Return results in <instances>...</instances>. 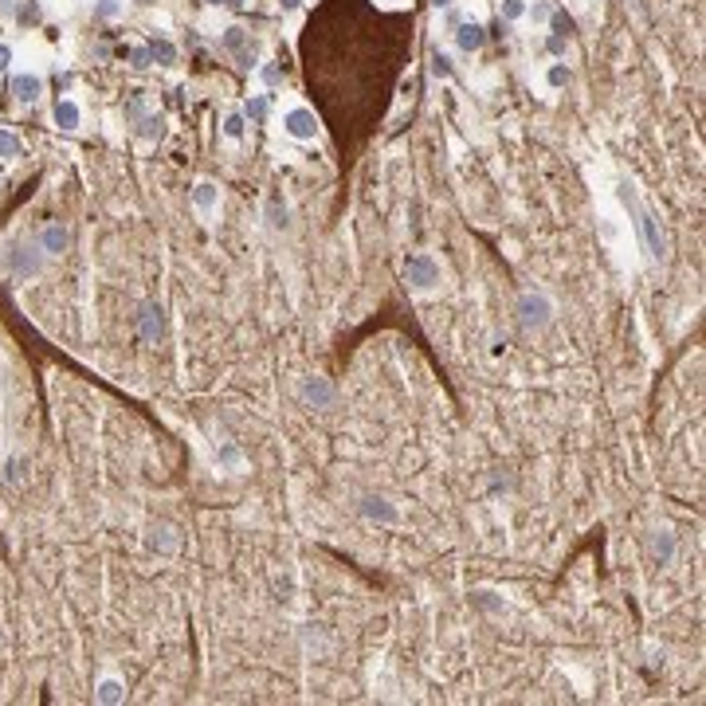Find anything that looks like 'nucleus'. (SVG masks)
<instances>
[{"label": "nucleus", "mask_w": 706, "mask_h": 706, "mask_svg": "<svg viewBox=\"0 0 706 706\" xmlns=\"http://www.w3.org/2000/svg\"><path fill=\"white\" fill-rule=\"evenodd\" d=\"M553 298L545 295V290H526V295L518 298V314H522V326L526 330H542V326L553 322Z\"/></svg>", "instance_id": "1"}, {"label": "nucleus", "mask_w": 706, "mask_h": 706, "mask_svg": "<svg viewBox=\"0 0 706 706\" xmlns=\"http://www.w3.org/2000/svg\"><path fill=\"white\" fill-rule=\"evenodd\" d=\"M318 130H322V126H318V114L310 110V106L295 103V106H287V110H283V134L295 137V142H314Z\"/></svg>", "instance_id": "2"}, {"label": "nucleus", "mask_w": 706, "mask_h": 706, "mask_svg": "<svg viewBox=\"0 0 706 706\" xmlns=\"http://www.w3.org/2000/svg\"><path fill=\"white\" fill-rule=\"evenodd\" d=\"M193 208L200 216H216L220 212V188H216L212 181H196L193 185Z\"/></svg>", "instance_id": "3"}, {"label": "nucleus", "mask_w": 706, "mask_h": 706, "mask_svg": "<svg viewBox=\"0 0 706 706\" xmlns=\"http://www.w3.org/2000/svg\"><path fill=\"white\" fill-rule=\"evenodd\" d=\"M94 702H103V706L126 702V679H118V675H103V679L94 683Z\"/></svg>", "instance_id": "4"}, {"label": "nucleus", "mask_w": 706, "mask_h": 706, "mask_svg": "<svg viewBox=\"0 0 706 706\" xmlns=\"http://www.w3.org/2000/svg\"><path fill=\"white\" fill-rule=\"evenodd\" d=\"M361 514H365V518H373V522H397L400 518V511L392 506L389 499H365V502H361Z\"/></svg>", "instance_id": "5"}, {"label": "nucleus", "mask_w": 706, "mask_h": 706, "mask_svg": "<svg viewBox=\"0 0 706 706\" xmlns=\"http://www.w3.org/2000/svg\"><path fill=\"white\" fill-rule=\"evenodd\" d=\"M302 397L310 400V404H318V409H330V400H334V389L322 381V377H310V381H302Z\"/></svg>", "instance_id": "6"}, {"label": "nucleus", "mask_w": 706, "mask_h": 706, "mask_svg": "<svg viewBox=\"0 0 706 706\" xmlns=\"http://www.w3.org/2000/svg\"><path fill=\"white\" fill-rule=\"evenodd\" d=\"M79 122H83L79 106L71 103V98H59V103H55V126L59 130H79Z\"/></svg>", "instance_id": "7"}, {"label": "nucleus", "mask_w": 706, "mask_h": 706, "mask_svg": "<svg viewBox=\"0 0 706 706\" xmlns=\"http://www.w3.org/2000/svg\"><path fill=\"white\" fill-rule=\"evenodd\" d=\"M12 91H16L24 103H32V98H40L43 83H40V75H16L12 79Z\"/></svg>", "instance_id": "8"}, {"label": "nucleus", "mask_w": 706, "mask_h": 706, "mask_svg": "<svg viewBox=\"0 0 706 706\" xmlns=\"http://www.w3.org/2000/svg\"><path fill=\"white\" fill-rule=\"evenodd\" d=\"M40 244H43V251L47 256H59L63 247H67V228H59V224H52V228L40 236Z\"/></svg>", "instance_id": "9"}, {"label": "nucleus", "mask_w": 706, "mask_h": 706, "mask_svg": "<svg viewBox=\"0 0 706 706\" xmlns=\"http://www.w3.org/2000/svg\"><path fill=\"white\" fill-rule=\"evenodd\" d=\"M455 40H460V47H463V52H479L486 35H483V28H479V24H463L460 32H455Z\"/></svg>", "instance_id": "10"}, {"label": "nucleus", "mask_w": 706, "mask_h": 706, "mask_svg": "<svg viewBox=\"0 0 706 706\" xmlns=\"http://www.w3.org/2000/svg\"><path fill=\"white\" fill-rule=\"evenodd\" d=\"M545 83H550L553 91L569 86V67H565V63H550V67H545Z\"/></svg>", "instance_id": "11"}, {"label": "nucleus", "mask_w": 706, "mask_h": 706, "mask_svg": "<svg viewBox=\"0 0 706 706\" xmlns=\"http://www.w3.org/2000/svg\"><path fill=\"white\" fill-rule=\"evenodd\" d=\"M224 137H228V142H239V137H244V114H228V118H224Z\"/></svg>", "instance_id": "12"}, {"label": "nucleus", "mask_w": 706, "mask_h": 706, "mask_svg": "<svg viewBox=\"0 0 706 706\" xmlns=\"http://www.w3.org/2000/svg\"><path fill=\"white\" fill-rule=\"evenodd\" d=\"M651 550H655V557H659V562H671V553H675V542H671V534H659V537H655V542H651Z\"/></svg>", "instance_id": "13"}, {"label": "nucleus", "mask_w": 706, "mask_h": 706, "mask_svg": "<svg viewBox=\"0 0 706 706\" xmlns=\"http://www.w3.org/2000/svg\"><path fill=\"white\" fill-rule=\"evenodd\" d=\"M471 600L483 604V608H491V613H502V608H506V600H491V588H475V593H471Z\"/></svg>", "instance_id": "14"}, {"label": "nucleus", "mask_w": 706, "mask_h": 706, "mask_svg": "<svg viewBox=\"0 0 706 706\" xmlns=\"http://www.w3.org/2000/svg\"><path fill=\"white\" fill-rule=\"evenodd\" d=\"M12 154H20V142H16V134H8V130H0V157H12Z\"/></svg>", "instance_id": "15"}, {"label": "nucleus", "mask_w": 706, "mask_h": 706, "mask_svg": "<svg viewBox=\"0 0 706 706\" xmlns=\"http://www.w3.org/2000/svg\"><path fill=\"white\" fill-rule=\"evenodd\" d=\"M502 16H506V20H522V16H526V4H522V0H502Z\"/></svg>", "instance_id": "16"}, {"label": "nucleus", "mask_w": 706, "mask_h": 706, "mask_svg": "<svg viewBox=\"0 0 706 706\" xmlns=\"http://www.w3.org/2000/svg\"><path fill=\"white\" fill-rule=\"evenodd\" d=\"M12 67V47L8 43H0V71H8Z\"/></svg>", "instance_id": "17"}, {"label": "nucleus", "mask_w": 706, "mask_h": 706, "mask_svg": "<svg viewBox=\"0 0 706 706\" xmlns=\"http://www.w3.org/2000/svg\"><path fill=\"white\" fill-rule=\"evenodd\" d=\"M283 8H298V0H279Z\"/></svg>", "instance_id": "18"}, {"label": "nucleus", "mask_w": 706, "mask_h": 706, "mask_svg": "<svg viewBox=\"0 0 706 706\" xmlns=\"http://www.w3.org/2000/svg\"><path fill=\"white\" fill-rule=\"evenodd\" d=\"M435 4H440V8H448V4H451V0H435Z\"/></svg>", "instance_id": "19"}]
</instances>
